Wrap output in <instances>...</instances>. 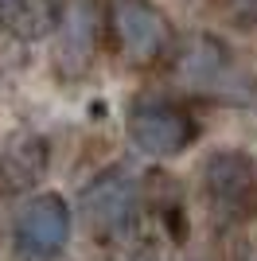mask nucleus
<instances>
[{"instance_id": "1", "label": "nucleus", "mask_w": 257, "mask_h": 261, "mask_svg": "<svg viewBox=\"0 0 257 261\" xmlns=\"http://www.w3.org/2000/svg\"><path fill=\"white\" fill-rule=\"evenodd\" d=\"M171 63V82L187 90L191 98L218 101V106H246L253 101L257 86L253 78L242 70L234 51L218 39V35H195L191 43H183Z\"/></svg>"}, {"instance_id": "2", "label": "nucleus", "mask_w": 257, "mask_h": 261, "mask_svg": "<svg viewBox=\"0 0 257 261\" xmlns=\"http://www.w3.org/2000/svg\"><path fill=\"white\" fill-rule=\"evenodd\" d=\"M106 43L128 70H152L175 51V28L156 0H106Z\"/></svg>"}, {"instance_id": "3", "label": "nucleus", "mask_w": 257, "mask_h": 261, "mask_svg": "<svg viewBox=\"0 0 257 261\" xmlns=\"http://www.w3.org/2000/svg\"><path fill=\"white\" fill-rule=\"evenodd\" d=\"M203 207L218 226L234 230L257 218V160L246 148H214L199 172Z\"/></svg>"}, {"instance_id": "4", "label": "nucleus", "mask_w": 257, "mask_h": 261, "mask_svg": "<svg viewBox=\"0 0 257 261\" xmlns=\"http://www.w3.org/2000/svg\"><path fill=\"white\" fill-rule=\"evenodd\" d=\"M82 222L97 242L121 246L144 222V191L125 172H101L82 187Z\"/></svg>"}, {"instance_id": "5", "label": "nucleus", "mask_w": 257, "mask_h": 261, "mask_svg": "<svg viewBox=\"0 0 257 261\" xmlns=\"http://www.w3.org/2000/svg\"><path fill=\"white\" fill-rule=\"evenodd\" d=\"M101 47H106V4L101 0H59L51 47V66L59 82L90 78Z\"/></svg>"}, {"instance_id": "6", "label": "nucleus", "mask_w": 257, "mask_h": 261, "mask_svg": "<svg viewBox=\"0 0 257 261\" xmlns=\"http://www.w3.org/2000/svg\"><path fill=\"white\" fill-rule=\"evenodd\" d=\"M125 133L137 144V152L152 160H175L199 141V121L179 101L137 98L125 113Z\"/></svg>"}, {"instance_id": "7", "label": "nucleus", "mask_w": 257, "mask_h": 261, "mask_svg": "<svg viewBox=\"0 0 257 261\" xmlns=\"http://www.w3.org/2000/svg\"><path fill=\"white\" fill-rule=\"evenodd\" d=\"M70 230H74V218L63 195L47 191V195L28 199L12 226L16 261H59L70 246Z\"/></svg>"}, {"instance_id": "8", "label": "nucleus", "mask_w": 257, "mask_h": 261, "mask_svg": "<svg viewBox=\"0 0 257 261\" xmlns=\"http://www.w3.org/2000/svg\"><path fill=\"white\" fill-rule=\"evenodd\" d=\"M47 164H51V144L39 133H12L0 148V195H32L47 175Z\"/></svg>"}, {"instance_id": "9", "label": "nucleus", "mask_w": 257, "mask_h": 261, "mask_svg": "<svg viewBox=\"0 0 257 261\" xmlns=\"http://www.w3.org/2000/svg\"><path fill=\"white\" fill-rule=\"evenodd\" d=\"M144 218H152L156 222V230H160L168 242H187V207H183V191L179 184L171 179V175L164 172H152L148 179H144Z\"/></svg>"}, {"instance_id": "10", "label": "nucleus", "mask_w": 257, "mask_h": 261, "mask_svg": "<svg viewBox=\"0 0 257 261\" xmlns=\"http://www.w3.org/2000/svg\"><path fill=\"white\" fill-rule=\"evenodd\" d=\"M55 20H59V4L55 0H0L4 32L23 39V43L47 39L55 32Z\"/></svg>"}]
</instances>
